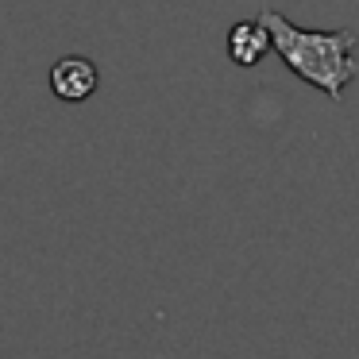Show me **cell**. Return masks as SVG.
Instances as JSON below:
<instances>
[{"instance_id": "obj_3", "label": "cell", "mask_w": 359, "mask_h": 359, "mask_svg": "<svg viewBox=\"0 0 359 359\" xmlns=\"http://www.w3.org/2000/svg\"><path fill=\"white\" fill-rule=\"evenodd\" d=\"M271 50V35L259 20H240L228 32V58L236 66H259V58Z\"/></svg>"}, {"instance_id": "obj_1", "label": "cell", "mask_w": 359, "mask_h": 359, "mask_svg": "<svg viewBox=\"0 0 359 359\" xmlns=\"http://www.w3.org/2000/svg\"><path fill=\"white\" fill-rule=\"evenodd\" d=\"M259 24L271 35V50L286 62L290 74L309 81L313 89L328 93L332 101H344L348 81L359 78V35L355 32H317V27H297L282 12H259Z\"/></svg>"}, {"instance_id": "obj_2", "label": "cell", "mask_w": 359, "mask_h": 359, "mask_svg": "<svg viewBox=\"0 0 359 359\" xmlns=\"http://www.w3.org/2000/svg\"><path fill=\"white\" fill-rule=\"evenodd\" d=\"M97 81H101V74H97V66L86 55H66L50 66V93L66 104L89 101L97 93Z\"/></svg>"}]
</instances>
